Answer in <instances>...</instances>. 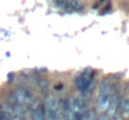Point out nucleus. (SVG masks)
Masks as SVG:
<instances>
[{
	"label": "nucleus",
	"instance_id": "f257e3e1",
	"mask_svg": "<svg viewBox=\"0 0 129 120\" xmlns=\"http://www.w3.org/2000/svg\"><path fill=\"white\" fill-rule=\"evenodd\" d=\"M74 84H75V86L79 89V91H82V93L86 91V90L90 88V84H91V74H90V70L88 69L83 74H80L79 76H77L75 80H74Z\"/></svg>",
	"mask_w": 129,
	"mask_h": 120
},
{
	"label": "nucleus",
	"instance_id": "f8f14e48",
	"mask_svg": "<svg viewBox=\"0 0 129 120\" xmlns=\"http://www.w3.org/2000/svg\"><path fill=\"white\" fill-rule=\"evenodd\" d=\"M8 81H9V83H13V79H14V74H9V75H8Z\"/></svg>",
	"mask_w": 129,
	"mask_h": 120
},
{
	"label": "nucleus",
	"instance_id": "6e6552de",
	"mask_svg": "<svg viewBox=\"0 0 129 120\" xmlns=\"http://www.w3.org/2000/svg\"><path fill=\"white\" fill-rule=\"evenodd\" d=\"M120 109H122V113H123L124 116H129V99H124L122 101Z\"/></svg>",
	"mask_w": 129,
	"mask_h": 120
},
{
	"label": "nucleus",
	"instance_id": "9b49d317",
	"mask_svg": "<svg viewBox=\"0 0 129 120\" xmlns=\"http://www.w3.org/2000/svg\"><path fill=\"white\" fill-rule=\"evenodd\" d=\"M70 6L74 8V9H82V4H80L79 1H75V0L70 3Z\"/></svg>",
	"mask_w": 129,
	"mask_h": 120
},
{
	"label": "nucleus",
	"instance_id": "0eeeda50",
	"mask_svg": "<svg viewBox=\"0 0 129 120\" xmlns=\"http://www.w3.org/2000/svg\"><path fill=\"white\" fill-rule=\"evenodd\" d=\"M33 120H45V108L39 106L33 113Z\"/></svg>",
	"mask_w": 129,
	"mask_h": 120
},
{
	"label": "nucleus",
	"instance_id": "423d86ee",
	"mask_svg": "<svg viewBox=\"0 0 129 120\" xmlns=\"http://www.w3.org/2000/svg\"><path fill=\"white\" fill-rule=\"evenodd\" d=\"M117 106H118V100H117V96H112V98H110V104H109V108H108V110H107V116H108V118L115 116V114H117Z\"/></svg>",
	"mask_w": 129,
	"mask_h": 120
},
{
	"label": "nucleus",
	"instance_id": "4468645a",
	"mask_svg": "<svg viewBox=\"0 0 129 120\" xmlns=\"http://www.w3.org/2000/svg\"><path fill=\"white\" fill-rule=\"evenodd\" d=\"M107 120H108V119H107Z\"/></svg>",
	"mask_w": 129,
	"mask_h": 120
},
{
	"label": "nucleus",
	"instance_id": "39448f33",
	"mask_svg": "<svg viewBox=\"0 0 129 120\" xmlns=\"http://www.w3.org/2000/svg\"><path fill=\"white\" fill-rule=\"evenodd\" d=\"M110 95H105V94H100L99 95V99H98V109L99 111L104 113L108 110L109 108V104H110Z\"/></svg>",
	"mask_w": 129,
	"mask_h": 120
},
{
	"label": "nucleus",
	"instance_id": "9d476101",
	"mask_svg": "<svg viewBox=\"0 0 129 120\" xmlns=\"http://www.w3.org/2000/svg\"><path fill=\"white\" fill-rule=\"evenodd\" d=\"M54 3H55V5H58V6H63V8H68V6H69L65 0H54Z\"/></svg>",
	"mask_w": 129,
	"mask_h": 120
},
{
	"label": "nucleus",
	"instance_id": "7ed1b4c3",
	"mask_svg": "<svg viewBox=\"0 0 129 120\" xmlns=\"http://www.w3.org/2000/svg\"><path fill=\"white\" fill-rule=\"evenodd\" d=\"M72 109H73V114L75 118H78V120H80L82 115L85 113V104L82 99H74L73 100V105H72Z\"/></svg>",
	"mask_w": 129,
	"mask_h": 120
},
{
	"label": "nucleus",
	"instance_id": "20e7f679",
	"mask_svg": "<svg viewBox=\"0 0 129 120\" xmlns=\"http://www.w3.org/2000/svg\"><path fill=\"white\" fill-rule=\"evenodd\" d=\"M45 110H51L54 113H56L59 110V104H58V99H55L54 95H48L45 99Z\"/></svg>",
	"mask_w": 129,
	"mask_h": 120
},
{
	"label": "nucleus",
	"instance_id": "ddd939ff",
	"mask_svg": "<svg viewBox=\"0 0 129 120\" xmlns=\"http://www.w3.org/2000/svg\"><path fill=\"white\" fill-rule=\"evenodd\" d=\"M61 88H63V85H55V90L56 89H61Z\"/></svg>",
	"mask_w": 129,
	"mask_h": 120
},
{
	"label": "nucleus",
	"instance_id": "1a4fd4ad",
	"mask_svg": "<svg viewBox=\"0 0 129 120\" xmlns=\"http://www.w3.org/2000/svg\"><path fill=\"white\" fill-rule=\"evenodd\" d=\"M38 86L40 88V90H42V91H45V90L48 89V84H46V80L40 79L39 81H38Z\"/></svg>",
	"mask_w": 129,
	"mask_h": 120
},
{
	"label": "nucleus",
	"instance_id": "f03ea898",
	"mask_svg": "<svg viewBox=\"0 0 129 120\" xmlns=\"http://www.w3.org/2000/svg\"><path fill=\"white\" fill-rule=\"evenodd\" d=\"M14 96H15V100L16 103L21 104V105H25V104H33L34 99H33V95L30 94L29 90L24 89V88H18L14 93Z\"/></svg>",
	"mask_w": 129,
	"mask_h": 120
}]
</instances>
